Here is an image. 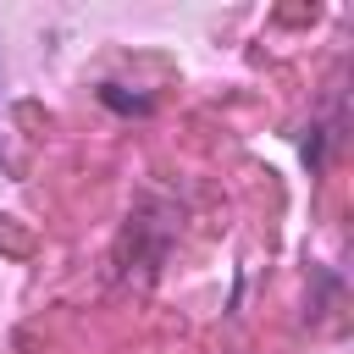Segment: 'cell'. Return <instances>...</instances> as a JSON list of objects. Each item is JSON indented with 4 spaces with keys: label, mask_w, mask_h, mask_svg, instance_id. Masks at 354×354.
<instances>
[{
    "label": "cell",
    "mask_w": 354,
    "mask_h": 354,
    "mask_svg": "<svg viewBox=\"0 0 354 354\" xmlns=\"http://www.w3.org/2000/svg\"><path fill=\"white\" fill-rule=\"evenodd\" d=\"M0 83H6V55H0Z\"/></svg>",
    "instance_id": "obj_2"
},
{
    "label": "cell",
    "mask_w": 354,
    "mask_h": 354,
    "mask_svg": "<svg viewBox=\"0 0 354 354\" xmlns=\"http://www.w3.org/2000/svg\"><path fill=\"white\" fill-rule=\"evenodd\" d=\"M100 100H105V105H116V111H149V100H144V94H122L116 83H100Z\"/></svg>",
    "instance_id": "obj_1"
}]
</instances>
